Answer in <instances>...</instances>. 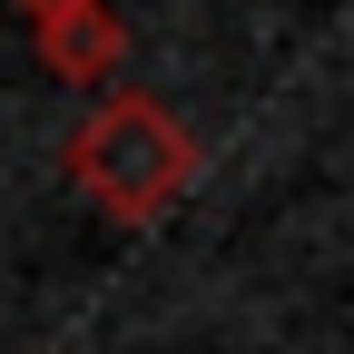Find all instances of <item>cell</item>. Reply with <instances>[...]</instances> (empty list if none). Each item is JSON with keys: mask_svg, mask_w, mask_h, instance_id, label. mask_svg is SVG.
<instances>
[{"mask_svg": "<svg viewBox=\"0 0 354 354\" xmlns=\"http://www.w3.org/2000/svg\"><path fill=\"white\" fill-rule=\"evenodd\" d=\"M69 187L109 216V227H158V216L187 197V177H197V128L177 118L158 88H109L99 109H88L69 128Z\"/></svg>", "mask_w": 354, "mask_h": 354, "instance_id": "1", "label": "cell"}, {"mask_svg": "<svg viewBox=\"0 0 354 354\" xmlns=\"http://www.w3.org/2000/svg\"><path fill=\"white\" fill-rule=\"evenodd\" d=\"M118 59H128V30H118L109 0H79V10L39 20V69H50V79H69V88H109Z\"/></svg>", "mask_w": 354, "mask_h": 354, "instance_id": "2", "label": "cell"}, {"mask_svg": "<svg viewBox=\"0 0 354 354\" xmlns=\"http://www.w3.org/2000/svg\"><path fill=\"white\" fill-rule=\"evenodd\" d=\"M10 10H20V20L39 30V20H59V10H79V0H10Z\"/></svg>", "mask_w": 354, "mask_h": 354, "instance_id": "3", "label": "cell"}]
</instances>
